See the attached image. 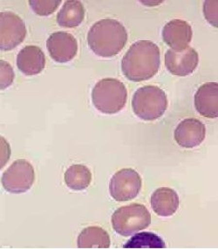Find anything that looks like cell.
<instances>
[{
	"instance_id": "19",
	"label": "cell",
	"mask_w": 218,
	"mask_h": 249,
	"mask_svg": "<svg viewBox=\"0 0 218 249\" xmlns=\"http://www.w3.org/2000/svg\"><path fill=\"white\" fill-rule=\"evenodd\" d=\"M124 249H165L166 245L155 233L142 232L134 234L124 246Z\"/></svg>"
},
{
	"instance_id": "11",
	"label": "cell",
	"mask_w": 218,
	"mask_h": 249,
	"mask_svg": "<svg viewBox=\"0 0 218 249\" xmlns=\"http://www.w3.org/2000/svg\"><path fill=\"white\" fill-rule=\"evenodd\" d=\"M174 136L180 146L192 149L200 145L205 139V125L198 119L187 118L177 125Z\"/></svg>"
},
{
	"instance_id": "15",
	"label": "cell",
	"mask_w": 218,
	"mask_h": 249,
	"mask_svg": "<svg viewBox=\"0 0 218 249\" xmlns=\"http://www.w3.org/2000/svg\"><path fill=\"white\" fill-rule=\"evenodd\" d=\"M150 201L153 211L162 217L172 216L179 207L178 194L168 187L155 190L151 196Z\"/></svg>"
},
{
	"instance_id": "20",
	"label": "cell",
	"mask_w": 218,
	"mask_h": 249,
	"mask_svg": "<svg viewBox=\"0 0 218 249\" xmlns=\"http://www.w3.org/2000/svg\"><path fill=\"white\" fill-rule=\"evenodd\" d=\"M60 0H32L29 1L31 8L39 16H48L54 13L60 5Z\"/></svg>"
},
{
	"instance_id": "1",
	"label": "cell",
	"mask_w": 218,
	"mask_h": 249,
	"mask_svg": "<svg viewBox=\"0 0 218 249\" xmlns=\"http://www.w3.org/2000/svg\"><path fill=\"white\" fill-rule=\"evenodd\" d=\"M161 56L158 46L150 40L133 44L121 60V70L132 82L150 80L158 72Z\"/></svg>"
},
{
	"instance_id": "5",
	"label": "cell",
	"mask_w": 218,
	"mask_h": 249,
	"mask_svg": "<svg viewBox=\"0 0 218 249\" xmlns=\"http://www.w3.org/2000/svg\"><path fill=\"white\" fill-rule=\"evenodd\" d=\"M151 215L141 204L121 206L112 216V226L118 234L128 237L149 228Z\"/></svg>"
},
{
	"instance_id": "7",
	"label": "cell",
	"mask_w": 218,
	"mask_h": 249,
	"mask_svg": "<svg viewBox=\"0 0 218 249\" xmlns=\"http://www.w3.org/2000/svg\"><path fill=\"white\" fill-rule=\"evenodd\" d=\"M141 178L133 169H122L112 177L109 192L112 198L118 202L132 200L141 189Z\"/></svg>"
},
{
	"instance_id": "18",
	"label": "cell",
	"mask_w": 218,
	"mask_h": 249,
	"mask_svg": "<svg viewBox=\"0 0 218 249\" xmlns=\"http://www.w3.org/2000/svg\"><path fill=\"white\" fill-rule=\"evenodd\" d=\"M64 178L70 189L83 191L91 184L92 173L86 165L73 164L65 172Z\"/></svg>"
},
{
	"instance_id": "22",
	"label": "cell",
	"mask_w": 218,
	"mask_h": 249,
	"mask_svg": "<svg viewBox=\"0 0 218 249\" xmlns=\"http://www.w3.org/2000/svg\"><path fill=\"white\" fill-rule=\"evenodd\" d=\"M1 90H4L6 88L12 85L14 80V72L11 65L6 61L1 60Z\"/></svg>"
},
{
	"instance_id": "2",
	"label": "cell",
	"mask_w": 218,
	"mask_h": 249,
	"mask_svg": "<svg viewBox=\"0 0 218 249\" xmlns=\"http://www.w3.org/2000/svg\"><path fill=\"white\" fill-rule=\"evenodd\" d=\"M128 41V33L120 22L112 18L99 20L90 28L87 43L95 54L110 58L118 54Z\"/></svg>"
},
{
	"instance_id": "8",
	"label": "cell",
	"mask_w": 218,
	"mask_h": 249,
	"mask_svg": "<svg viewBox=\"0 0 218 249\" xmlns=\"http://www.w3.org/2000/svg\"><path fill=\"white\" fill-rule=\"evenodd\" d=\"M26 27L21 18L11 12L0 13V48L9 51L23 42Z\"/></svg>"
},
{
	"instance_id": "3",
	"label": "cell",
	"mask_w": 218,
	"mask_h": 249,
	"mask_svg": "<svg viewBox=\"0 0 218 249\" xmlns=\"http://www.w3.org/2000/svg\"><path fill=\"white\" fill-rule=\"evenodd\" d=\"M128 90L122 82L114 78L99 81L92 91L94 107L103 114H116L126 105Z\"/></svg>"
},
{
	"instance_id": "17",
	"label": "cell",
	"mask_w": 218,
	"mask_h": 249,
	"mask_svg": "<svg viewBox=\"0 0 218 249\" xmlns=\"http://www.w3.org/2000/svg\"><path fill=\"white\" fill-rule=\"evenodd\" d=\"M85 18V8L81 1L68 0L65 2L57 15V22L62 27L73 28L80 26Z\"/></svg>"
},
{
	"instance_id": "9",
	"label": "cell",
	"mask_w": 218,
	"mask_h": 249,
	"mask_svg": "<svg viewBox=\"0 0 218 249\" xmlns=\"http://www.w3.org/2000/svg\"><path fill=\"white\" fill-rule=\"evenodd\" d=\"M47 48L53 60L66 63L77 54L78 42L73 35L66 32L51 34L47 40Z\"/></svg>"
},
{
	"instance_id": "16",
	"label": "cell",
	"mask_w": 218,
	"mask_h": 249,
	"mask_svg": "<svg viewBox=\"0 0 218 249\" xmlns=\"http://www.w3.org/2000/svg\"><path fill=\"white\" fill-rule=\"evenodd\" d=\"M79 249H108L111 244L106 230L100 227H88L82 230L77 240Z\"/></svg>"
},
{
	"instance_id": "23",
	"label": "cell",
	"mask_w": 218,
	"mask_h": 249,
	"mask_svg": "<svg viewBox=\"0 0 218 249\" xmlns=\"http://www.w3.org/2000/svg\"><path fill=\"white\" fill-rule=\"evenodd\" d=\"M8 144L4 138H1V151H3V154H1V168H3L5 163L7 162V159L10 158V149L5 151Z\"/></svg>"
},
{
	"instance_id": "4",
	"label": "cell",
	"mask_w": 218,
	"mask_h": 249,
	"mask_svg": "<svg viewBox=\"0 0 218 249\" xmlns=\"http://www.w3.org/2000/svg\"><path fill=\"white\" fill-rule=\"evenodd\" d=\"M132 107L141 120H157L167 109V95L159 87H142L133 96Z\"/></svg>"
},
{
	"instance_id": "21",
	"label": "cell",
	"mask_w": 218,
	"mask_h": 249,
	"mask_svg": "<svg viewBox=\"0 0 218 249\" xmlns=\"http://www.w3.org/2000/svg\"><path fill=\"white\" fill-rule=\"evenodd\" d=\"M202 10L208 23L218 28V1L207 0L203 4Z\"/></svg>"
},
{
	"instance_id": "12",
	"label": "cell",
	"mask_w": 218,
	"mask_h": 249,
	"mask_svg": "<svg viewBox=\"0 0 218 249\" xmlns=\"http://www.w3.org/2000/svg\"><path fill=\"white\" fill-rule=\"evenodd\" d=\"M192 35L190 25L182 19H173L167 23L163 29L164 42L177 52L188 48L192 39Z\"/></svg>"
},
{
	"instance_id": "6",
	"label": "cell",
	"mask_w": 218,
	"mask_h": 249,
	"mask_svg": "<svg viewBox=\"0 0 218 249\" xmlns=\"http://www.w3.org/2000/svg\"><path fill=\"white\" fill-rule=\"evenodd\" d=\"M34 180V168L24 159L15 161L3 173L1 178L4 189L12 194H23L29 191Z\"/></svg>"
},
{
	"instance_id": "13",
	"label": "cell",
	"mask_w": 218,
	"mask_h": 249,
	"mask_svg": "<svg viewBox=\"0 0 218 249\" xmlns=\"http://www.w3.org/2000/svg\"><path fill=\"white\" fill-rule=\"evenodd\" d=\"M195 107L206 118L218 117V83L208 82L201 85L195 95Z\"/></svg>"
},
{
	"instance_id": "14",
	"label": "cell",
	"mask_w": 218,
	"mask_h": 249,
	"mask_svg": "<svg viewBox=\"0 0 218 249\" xmlns=\"http://www.w3.org/2000/svg\"><path fill=\"white\" fill-rule=\"evenodd\" d=\"M17 66L21 73L28 76L41 73L46 66L45 53L37 46H26L17 54Z\"/></svg>"
},
{
	"instance_id": "10",
	"label": "cell",
	"mask_w": 218,
	"mask_h": 249,
	"mask_svg": "<svg viewBox=\"0 0 218 249\" xmlns=\"http://www.w3.org/2000/svg\"><path fill=\"white\" fill-rule=\"evenodd\" d=\"M199 56L194 48L188 47L181 52L168 50L165 54V66L176 76H187L197 69Z\"/></svg>"
}]
</instances>
